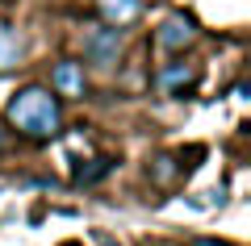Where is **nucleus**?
I'll use <instances>...</instances> for the list:
<instances>
[{"instance_id":"nucleus-1","label":"nucleus","mask_w":251,"mask_h":246,"mask_svg":"<svg viewBox=\"0 0 251 246\" xmlns=\"http://www.w3.org/2000/svg\"><path fill=\"white\" fill-rule=\"evenodd\" d=\"M4 125L25 142H54L63 134V100L42 84H25L4 105Z\"/></svg>"},{"instance_id":"nucleus-2","label":"nucleus","mask_w":251,"mask_h":246,"mask_svg":"<svg viewBox=\"0 0 251 246\" xmlns=\"http://www.w3.org/2000/svg\"><path fill=\"white\" fill-rule=\"evenodd\" d=\"M80 50H84V67H97V71H113L122 63V50H126V29H113V25H92L80 29Z\"/></svg>"},{"instance_id":"nucleus-3","label":"nucleus","mask_w":251,"mask_h":246,"mask_svg":"<svg viewBox=\"0 0 251 246\" xmlns=\"http://www.w3.org/2000/svg\"><path fill=\"white\" fill-rule=\"evenodd\" d=\"M197 38H201V29H197V21L188 17V13H172V17H163L159 29H155V46H159L163 54H184Z\"/></svg>"},{"instance_id":"nucleus-4","label":"nucleus","mask_w":251,"mask_h":246,"mask_svg":"<svg viewBox=\"0 0 251 246\" xmlns=\"http://www.w3.org/2000/svg\"><path fill=\"white\" fill-rule=\"evenodd\" d=\"M88 67H84L80 59H59L50 67V92L59 100H84L88 96Z\"/></svg>"},{"instance_id":"nucleus-5","label":"nucleus","mask_w":251,"mask_h":246,"mask_svg":"<svg viewBox=\"0 0 251 246\" xmlns=\"http://www.w3.org/2000/svg\"><path fill=\"white\" fill-rule=\"evenodd\" d=\"M197 84H201V67H197V63H188V59H176V63H168V67L155 71V88H159L163 96H172V100L193 96Z\"/></svg>"},{"instance_id":"nucleus-6","label":"nucleus","mask_w":251,"mask_h":246,"mask_svg":"<svg viewBox=\"0 0 251 246\" xmlns=\"http://www.w3.org/2000/svg\"><path fill=\"white\" fill-rule=\"evenodd\" d=\"M25 59H29L25 34H21L13 21H0V75H9V71L25 67Z\"/></svg>"},{"instance_id":"nucleus-7","label":"nucleus","mask_w":251,"mask_h":246,"mask_svg":"<svg viewBox=\"0 0 251 246\" xmlns=\"http://www.w3.org/2000/svg\"><path fill=\"white\" fill-rule=\"evenodd\" d=\"M97 17H100V25L126 29L143 17V0H97Z\"/></svg>"},{"instance_id":"nucleus-8","label":"nucleus","mask_w":251,"mask_h":246,"mask_svg":"<svg viewBox=\"0 0 251 246\" xmlns=\"http://www.w3.org/2000/svg\"><path fill=\"white\" fill-rule=\"evenodd\" d=\"M113 163H117V158H109V155L80 163V167H75V188H88V184H97V179H105L109 171H113Z\"/></svg>"},{"instance_id":"nucleus-9","label":"nucleus","mask_w":251,"mask_h":246,"mask_svg":"<svg viewBox=\"0 0 251 246\" xmlns=\"http://www.w3.org/2000/svg\"><path fill=\"white\" fill-rule=\"evenodd\" d=\"M9 150H13V134H9V125L0 121V158L9 155Z\"/></svg>"},{"instance_id":"nucleus-10","label":"nucleus","mask_w":251,"mask_h":246,"mask_svg":"<svg viewBox=\"0 0 251 246\" xmlns=\"http://www.w3.org/2000/svg\"><path fill=\"white\" fill-rule=\"evenodd\" d=\"M193 246H226V242H214V238H197Z\"/></svg>"},{"instance_id":"nucleus-11","label":"nucleus","mask_w":251,"mask_h":246,"mask_svg":"<svg viewBox=\"0 0 251 246\" xmlns=\"http://www.w3.org/2000/svg\"><path fill=\"white\" fill-rule=\"evenodd\" d=\"M97 246H117V242H113L109 234H97Z\"/></svg>"},{"instance_id":"nucleus-12","label":"nucleus","mask_w":251,"mask_h":246,"mask_svg":"<svg viewBox=\"0 0 251 246\" xmlns=\"http://www.w3.org/2000/svg\"><path fill=\"white\" fill-rule=\"evenodd\" d=\"M67 246H75V242H67Z\"/></svg>"}]
</instances>
